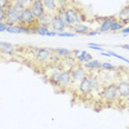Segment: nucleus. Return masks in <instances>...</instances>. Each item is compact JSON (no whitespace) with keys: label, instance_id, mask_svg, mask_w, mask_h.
<instances>
[{"label":"nucleus","instance_id":"obj_1","mask_svg":"<svg viewBox=\"0 0 129 129\" xmlns=\"http://www.w3.org/2000/svg\"><path fill=\"white\" fill-rule=\"evenodd\" d=\"M61 19L63 20L66 27H74L77 23H80L82 21H85L84 16L81 15V12H79L75 8H66L63 16L61 17Z\"/></svg>","mask_w":129,"mask_h":129},{"label":"nucleus","instance_id":"obj_2","mask_svg":"<svg viewBox=\"0 0 129 129\" xmlns=\"http://www.w3.org/2000/svg\"><path fill=\"white\" fill-rule=\"evenodd\" d=\"M70 74H71V85L72 86L75 85L76 87H78L80 82L88 77L87 70H86L80 63H78L77 66L72 69V70L70 71Z\"/></svg>","mask_w":129,"mask_h":129},{"label":"nucleus","instance_id":"obj_3","mask_svg":"<svg viewBox=\"0 0 129 129\" xmlns=\"http://www.w3.org/2000/svg\"><path fill=\"white\" fill-rule=\"evenodd\" d=\"M101 97L105 101H108V103H111V101H115L118 97V90H117V84L115 82H111V84H108L106 87L103 89V92H101Z\"/></svg>","mask_w":129,"mask_h":129},{"label":"nucleus","instance_id":"obj_4","mask_svg":"<svg viewBox=\"0 0 129 129\" xmlns=\"http://www.w3.org/2000/svg\"><path fill=\"white\" fill-rule=\"evenodd\" d=\"M19 25L26 26V27H32V26L38 25V19L32 15V12H31V10L29 9V7H26L25 10H23L22 13H21Z\"/></svg>","mask_w":129,"mask_h":129},{"label":"nucleus","instance_id":"obj_5","mask_svg":"<svg viewBox=\"0 0 129 129\" xmlns=\"http://www.w3.org/2000/svg\"><path fill=\"white\" fill-rule=\"evenodd\" d=\"M6 11H7V13H6V20H5V22L7 23V26L18 25V23H19V20H20L21 13L18 12L17 10L12 7V5H10V6L7 8Z\"/></svg>","mask_w":129,"mask_h":129},{"label":"nucleus","instance_id":"obj_6","mask_svg":"<svg viewBox=\"0 0 129 129\" xmlns=\"http://www.w3.org/2000/svg\"><path fill=\"white\" fill-rule=\"evenodd\" d=\"M28 7H29V9L31 10L32 15H34L37 19H39L40 17H42L46 13V9H45L44 4H42L41 0H32L31 4L29 5Z\"/></svg>","mask_w":129,"mask_h":129},{"label":"nucleus","instance_id":"obj_7","mask_svg":"<svg viewBox=\"0 0 129 129\" xmlns=\"http://www.w3.org/2000/svg\"><path fill=\"white\" fill-rule=\"evenodd\" d=\"M69 86H71V74L69 70H63L62 69L56 87H59L61 89H67Z\"/></svg>","mask_w":129,"mask_h":129},{"label":"nucleus","instance_id":"obj_8","mask_svg":"<svg viewBox=\"0 0 129 129\" xmlns=\"http://www.w3.org/2000/svg\"><path fill=\"white\" fill-rule=\"evenodd\" d=\"M117 90H118V96H120L121 98H128L129 97V80L128 79L118 80Z\"/></svg>","mask_w":129,"mask_h":129},{"label":"nucleus","instance_id":"obj_9","mask_svg":"<svg viewBox=\"0 0 129 129\" xmlns=\"http://www.w3.org/2000/svg\"><path fill=\"white\" fill-rule=\"evenodd\" d=\"M36 56V59L38 61H41V62H45V61H48L50 58H52L53 56V52H52V49H49V48H39L37 50V52L35 53Z\"/></svg>","mask_w":129,"mask_h":129},{"label":"nucleus","instance_id":"obj_10","mask_svg":"<svg viewBox=\"0 0 129 129\" xmlns=\"http://www.w3.org/2000/svg\"><path fill=\"white\" fill-rule=\"evenodd\" d=\"M50 28L52 29V31H56L57 34H59V32H63L67 27L60 17H58L57 15H53L51 19V23H50Z\"/></svg>","mask_w":129,"mask_h":129},{"label":"nucleus","instance_id":"obj_11","mask_svg":"<svg viewBox=\"0 0 129 129\" xmlns=\"http://www.w3.org/2000/svg\"><path fill=\"white\" fill-rule=\"evenodd\" d=\"M60 64H61V68H63V70H69L71 71L72 69L78 64V61L76 57H72V56H68V57H64V58H61V61H60Z\"/></svg>","mask_w":129,"mask_h":129},{"label":"nucleus","instance_id":"obj_12","mask_svg":"<svg viewBox=\"0 0 129 129\" xmlns=\"http://www.w3.org/2000/svg\"><path fill=\"white\" fill-rule=\"evenodd\" d=\"M78 90L80 91V92L82 93L84 96H87V95H90L91 91H92V87H91V84L89 81V79H88V77L86 78V79H84L79 84V86H78Z\"/></svg>","mask_w":129,"mask_h":129},{"label":"nucleus","instance_id":"obj_13","mask_svg":"<svg viewBox=\"0 0 129 129\" xmlns=\"http://www.w3.org/2000/svg\"><path fill=\"white\" fill-rule=\"evenodd\" d=\"M44 7L46 9V12H49L51 15H55L58 10V5H57V0H41Z\"/></svg>","mask_w":129,"mask_h":129},{"label":"nucleus","instance_id":"obj_14","mask_svg":"<svg viewBox=\"0 0 129 129\" xmlns=\"http://www.w3.org/2000/svg\"><path fill=\"white\" fill-rule=\"evenodd\" d=\"M117 19L125 26H127V23H129V5L125 6L120 10L117 16Z\"/></svg>","mask_w":129,"mask_h":129},{"label":"nucleus","instance_id":"obj_15","mask_svg":"<svg viewBox=\"0 0 129 129\" xmlns=\"http://www.w3.org/2000/svg\"><path fill=\"white\" fill-rule=\"evenodd\" d=\"M112 19H114V17H106L103 20V22L100 23V26H99V28H98V30H97V31H98L99 34H104V32L109 31Z\"/></svg>","mask_w":129,"mask_h":129},{"label":"nucleus","instance_id":"obj_16","mask_svg":"<svg viewBox=\"0 0 129 129\" xmlns=\"http://www.w3.org/2000/svg\"><path fill=\"white\" fill-rule=\"evenodd\" d=\"M82 67L86 69V70H98V69H101V62L99 60H95L92 59L91 61H88V62L82 63Z\"/></svg>","mask_w":129,"mask_h":129},{"label":"nucleus","instance_id":"obj_17","mask_svg":"<svg viewBox=\"0 0 129 129\" xmlns=\"http://www.w3.org/2000/svg\"><path fill=\"white\" fill-rule=\"evenodd\" d=\"M72 29H74V32L76 35H87L88 32L90 31V28L88 26H86L85 23L80 22V23H77V25H75L72 27Z\"/></svg>","mask_w":129,"mask_h":129},{"label":"nucleus","instance_id":"obj_18","mask_svg":"<svg viewBox=\"0 0 129 129\" xmlns=\"http://www.w3.org/2000/svg\"><path fill=\"white\" fill-rule=\"evenodd\" d=\"M52 16L51 13L49 12H46L42 17H40L38 19V25L39 26H44V27H47L49 28L50 27V23H51V19H52Z\"/></svg>","mask_w":129,"mask_h":129},{"label":"nucleus","instance_id":"obj_19","mask_svg":"<svg viewBox=\"0 0 129 129\" xmlns=\"http://www.w3.org/2000/svg\"><path fill=\"white\" fill-rule=\"evenodd\" d=\"M16 51V46H13L9 42H6V45L0 47V53L2 55H9V56H12Z\"/></svg>","mask_w":129,"mask_h":129},{"label":"nucleus","instance_id":"obj_20","mask_svg":"<svg viewBox=\"0 0 129 129\" xmlns=\"http://www.w3.org/2000/svg\"><path fill=\"white\" fill-rule=\"evenodd\" d=\"M52 52L55 55H57L59 58H64V57H68V56L72 55L71 50L66 49V48H56V49H52Z\"/></svg>","mask_w":129,"mask_h":129},{"label":"nucleus","instance_id":"obj_21","mask_svg":"<svg viewBox=\"0 0 129 129\" xmlns=\"http://www.w3.org/2000/svg\"><path fill=\"white\" fill-rule=\"evenodd\" d=\"M123 27H125V25L123 23H121L118 19H112L111 21V25H110V29L109 31L111 32H116V31H121L123 29Z\"/></svg>","mask_w":129,"mask_h":129},{"label":"nucleus","instance_id":"obj_22","mask_svg":"<svg viewBox=\"0 0 129 129\" xmlns=\"http://www.w3.org/2000/svg\"><path fill=\"white\" fill-rule=\"evenodd\" d=\"M61 70H62V69H61ZM61 70H55L53 72H51V74H50V77H49V81L52 82L53 85H57V81L59 79V76H60Z\"/></svg>","mask_w":129,"mask_h":129},{"label":"nucleus","instance_id":"obj_23","mask_svg":"<svg viewBox=\"0 0 129 129\" xmlns=\"http://www.w3.org/2000/svg\"><path fill=\"white\" fill-rule=\"evenodd\" d=\"M101 69H103V70H107V71H115V70H118L117 67H115L114 64L108 62V61H106V62H101Z\"/></svg>","mask_w":129,"mask_h":129},{"label":"nucleus","instance_id":"obj_24","mask_svg":"<svg viewBox=\"0 0 129 129\" xmlns=\"http://www.w3.org/2000/svg\"><path fill=\"white\" fill-rule=\"evenodd\" d=\"M86 55H87V51H85V50H82V51H80L79 55L76 56V59H77L78 63H84Z\"/></svg>","mask_w":129,"mask_h":129},{"label":"nucleus","instance_id":"obj_25","mask_svg":"<svg viewBox=\"0 0 129 129\" xmlns=\"http://www.w3.org/2000/svg\"><path fill=\"white\" fill-rule=\"evenodd\" d=\"M108 55L109 56H114V57H116V58H118V59H120V60H122V61H125V62H127L128 64H129V59H127V58H125V57H122V56H119L118 53H116V52H114V51H108Z\"/></svg>","mask_w":129,"mask_h":129},{"label":"nucleus","instance_id":"obj_26","mask_svg":"<svg viewBox=\"0 0 129 129\" xmlns=\"http://www.w3.org/2000/svg\"><path fill=\"white\" fill-rule=\"evenodd\" d=\"M10 5H11L10 0H0V8L1 9H7Z\"/></svg>","mask_w":129,"mask_h":129},{"label":"nucleus","instance_id":"obj_27","mask_svg":"<svg viewBox=\"0 0 129 129\" xmlns=\"http://www.w3.org/2000/svg\"><path fill=\"white\" fill-rule=\"evenodd\" d=\"M58 37H75L76 34L75 32H68V31H63V32H59L57 34Z\"/></svg>","mask_w":129,"mask_h":129},{"label":"nucleus","instance_id":"obj_28","mask_svg":"<svg viewBox=\"0 0 129 129\" xmlns=\"http://www.w3.org/2000/svg\"><path fill=\"white\" fill-rule=\"evenodd\" d=\"M88 46H89V48H91V49H96V50H99V51H103V47H101L100 45L90 42V44H88Z\"/></svg>","mask_w":129,"mask_h":129},{"label":"nucleus","instance_id":"obj_29","mask_svg":"<svg viewBox=\"0 0 129 129\" xmlns=\"http://www.w3.org/2000/svg\"><path fill=\"white\" fill-rule=\"evenodd\" d=\"M6 13H7L6 9H1L0 8V22L6 20Z\"/></svg>","mask_w":129,"mask_h":129},{"label":"nucleus","instance_id":"obj_30","mask_svg":"<svg viewBox=\"0 0 129 129\" xmlns=\"http://www.w3.org/2000/svg\"><path fill=\"white\" fill-rule=\"evenodd\" d=\"M16 2H19V4H21V5H23L25 7H28L29 5L31 4V1L32 0H15Z\"/></svg>","mask_w":129,"mask_h":129},{"label":"nucleus","instance_id":"obj_31","mask_svg":"<svg viewBox=\"0 0 129 129\" xmlns=\"http://www.w3.org/2000/svg\"><path fill=\"white\" fill-rule=\"evenodd\" d=\"M7 23L5 21H1L0 22V32H4V31H7Z\"/></svg>","mask_w":129,"mask_h":129},{"label":"nucleus","instance_id":"obj_32","mask_svg":"<svg viewBox=\"0 0 129 129\" xmlns=\"http://www.w3.org/2000/svg\"><path fill=\"white\" fill-rule=\"evenodd\" d=\"M92 55H91V53H88L87 52V55H86V57H85V61H84V63L85 62H88V61H91L92 60Z\"/></svg>","mask_w":129,"mask_h":129},{"label":"nucleus","instance_id":"obj_33","mask_svg":"<svg viewBox=\"0 0 129 129\" xmlns=\"http://www.w3.org/2000/svg\"><path fill=\"white\" fill-rule=\"evenodd\" d=\"M46 36H47V37H56V36H57V32H56V31H52V30H50L47 35H46Z\"/></svg>","mask_w":129,"mask_h":129},{"label":"nucleus","instance_id":"obj_34","mask_svg":"<svg viewBox=\"0 0 129 129\" xmlns=\"http://www.w3.org/2000/svg\"><path fill=\"white\" fill-rule=\"evenodd\" d=\"M87 35H88V36H96V35H100V34H99L97 30H91V31L88 32Z\"/></svg>","mask_w":129,"mask_h":129},{"label":"nucleus","instance_id":"obj_35","mask_svg":"<svg viewBox=\"0 0 129 129\" xmlns=\"http://www.w3.org/2000/svg\"><path fill=\"white\" fill-rule=\"evenodd\" d=\"M121 32H122L123 35H125V36H126V35H129V27H126L125 29H122Z\"/></svg>","mask_w":129,"mask_h":129},{"label":"nucleus","instance_id":"obj_36","mask_svg":"<svg viewBox=\"0 0 129 129\" xmlns=\"http://www.w3.org/2000/svg\"><path fill=\"white\" fill-rule=\"evenodd\" d=\"M118 47L122 48V49H126V50H129V45H120V46H118Z\"/></svg>","mask_w":129,"mask_h":129},{"label":"nucleus","instance_id":"obj_37","mask_svg":"<svg viewBox=\"0 0 129 129\" xmlns=\"http://www.w3.org/2000/svg\"><path fill=\"white\" fill-rule=\"evenodd\" d=\"M100 56H105V57H109L108 52H101V53H100Z\"/></svg>","mask_w":129,"mask_h":129},{"label":"nucleus","instance_id":"obj_38","mask_svg":"<svg viewBox=\"0 0 129 129\" xmlns=\"http://www.w3.org/2000/svg\"><path fill=\"white\" fill-rule=\"evenodd\" d=\"M5 45H6L5 41H0V47H2V46H5Z\"/></svg>","mask_w":129,"mask_h":129},{"label":"nucleus","instance_id":"obj_39","mask_svg":"<svg viewBox=\"0 0 129 129\" xmlns=\"http://www.w3.org/2000/svg\"><path fill=\"white\" fill-rule=\"evenodd\" d=\"M128 80H129V72H128Z\"/></svg>","mask_w":129,"mask_h":129}]
</instances>
